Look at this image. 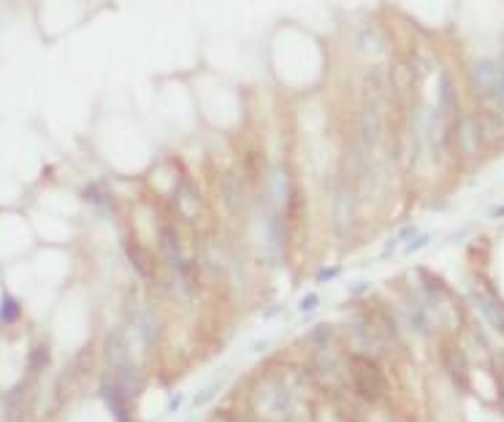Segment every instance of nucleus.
Instances as JSON below:
<instances>
[{
	"label": "nucleus",
	"instance_id": "f257e3e1",
	"mask_svg": "<svg viewBox=\"0 0 504 422\" xmlns=\"http://www.w3.org/2000/svg\"><path fill=\"white\" fill-rule=\"evenodd\" d=\"M353 382H355V393L366 400H380L385 395L388 384L383 379V371L377 363H371L369 357H355L353 360Z\"/></svg>",
	"mask_w": 504,
	"mask_h": 422
},
{
	"label": "nucleus",
	"instance_id": "f03ea898",
	"mask_svg": "<svg viewBox=\"0 0 504 422\" xmlns=\"http://www.w3.org/2000/svg\"><path fill=\"white\" fill-rule=\"evenodd\" d=\"M485 144V130H482L480 119L475 114H466L461 116L459 125H456V146L464 157L477 155Z\"/></svg>",
	"mask_w": 504,
	"mask_h": 422
},
{
	"label": "nucleus",
	"instance_id": "7ed1b4c3",
	"mask_svg": "<svg viewBox=\"0 0 504 422\" xmlns=\"http://www.w3.org/2000/svg\"><path fill=\"white\" fill-rule=\"evenodd\" d=\"M499 76H502V63H496V60H477V63L472 66V82H475V87L480 89V95L491 98V100H494V95H496V87H499Z\"/></svg>",
	"mask_w": 504,
	"mask_h": 422
},
{
	"label": "nucleus",
	"instance_id": "20e7f679",
	"mask_svg": "<svg viewBox=\"0 0 504 422\" xmlns=\"http://www.w3.org/2000/svg\"><path fill=\"white\" fill-rule=\"evenodd\" d=\"M380 133H383V122H380V109L374 103H366L361 109V144H364V152L371 155L380 144Z\"/></svg>",
	"mask_w": 504,
	"mask_h": 422
},
{
	"label": "nucleus",
	"instance_id": "39448f33",
	"mask_svg": "<svg viewBox=\"0 0 504 422\" xmlns=\"http://www.w3.org/2000/svg\"><path fill=\"white\" fill-rule=\"evenodd\" d=\"M101 395H103V400H106V406L112 409V414H114L117 422H131V412H128V393H125V387L119 384V382H103L101 384Z\"/></svg>",
	"mask_w": 504,
	"mask_h": 422
},
{
	"label": "nucleus",
	"instance_id": "423d86ee",
	"mask_svg": "<svg viewBox=\"0 0 504 422\" xmlns=\"http://www.w3.org/2000/svg\"><path fill=\"white\" fill-rule=\"evenodd\" d=\"M353 223V193L350 187H339L336 195H334V225H336V233L344 236L350 230Z\"/></svg>",
	"mask_w": 504,
	"mask_h": 422
},
{
	"label": "nucleus",
	"instance_id": "0eeeda50",
	"mask_svg": "<svg viewBox=\"0 0 504 422\" xmlns=\"http://www.w3.org/2000/svg\"><path fill=\"white\" fill-rule=\"evenodd\" d=\"M475 301L480 311L485 314V319L491 322V328H496L499 333H504V309L499 306V301L494 295H485V292H475Z\"/></svg>",
	"mask_w": 504,
	"mask_h": 422
},
{
	"label": "nucleus",
	"instance_id": "6e6552de",
	"mask_svg": "<svg viewBox=\"0 0 504 422\" xmlns=\"http://www.w3.org/2000/svg\"><path fill=\"white\" fill-rule=\"evenodd\" d=\"M456 109V87H453V79L447 73L439 76V89H436V114L447 116V114Z\"/></svg>",
	"mask_w": 504,
	"mask_h": 422
},
{
	"label": "nucleus",
	"instance_id": "1a4fd4ad",
	"mask_svg": "<svg viewBox=\"0 0 504 422\" xmlns=\"http://www.w3.org/2000/svg\"><path fill=\"white\" fill-rule=\"evenodd\" d=\"M282 249H285V227H282L279 214H272V217H269V252H272L274 257H279Z\"/></svg>",
	"mask_w": 504,
	"mask_h": 422
},
{
	"label": "nucleus",
	"instance_id": "9d476101",
	"mask_svg": "<svg viewBox=\"0 0 504 422\" xmlns=\"http://www.w3.org/2000/svg\"><path fill=\"white\" fill-rule=\"evenodd\" d=\"M20 319V303H17V298L14 295H3V301H0V322L3 325H11V322H17Z\"/></svg>",
	"mask_w": 504,
	"mask_h": 422
},
{
	"label": "nucleus",
	"instance_id": "9b49d317",
	"mask_svg": "<svg viewBox=\"0 0 504 422\" xmlns=\"http://www.w3.org/2000/svg\"><path fill=\"white\" fill-rule=\"evenodd\" d=\"M445 363H447L450 377L459 382V387H466V379H464V357H461V352H447Z\"/></svg>",
	"mask_w": 504,
	"mask_h": 422
},
{
	"label": "nucleus",
	"instance_id": "f8f14e48",
	"mask_svg": "<svg viewBox=\"0 0 504 422\" xmlns=\"http://www.w3.org/2000/svg\"><path fill=\"white\" fill-rule=\"evenodd\" d=\"M128 255H131V263L136 266L138 273H144V276H152V266H149V257H147V252H144V249L138 252V246L128 244Z\"/></svg>",
	"mask_w": 504,
	"mask_h": 422
},
{
	"label": "nucleus",
	"instance_id": "ddd939ff",
	"mask_svg": "<svg viewBox=\"0 0 504 422\" xmlns=\"http://www.w3.org/2000/svg\"><path fill=\"white\" fill-rule=\"evenodd\" d=\"M46 363H49V349H46V347H33V352H30V368H33V371H41V368H46Z\"/></svg>",
	"mask_w": 504,
	"mask_h": 422
},
{
	"label": "nucleus",
	"instance_id": "4468645a",
	"mask_svg": "<svg viewBox=\"0 0 504 422\" xmlns=\"http://www.w3.org/2000/svg\"><path fill=\"white\" fill-rule=\"evenodd\" d=\"M429 244H431V236H429V233H415L413 241L404 244V255H415L417 249H426Z\"/></svg>",
	"mask_w": 504,
	"mask_h": 422
},
{
	"label": "nucleus",
	"instance_id": "2eb2a0df",
	"mask_svg": "<svg viewBox=\"0 0 504 422\" xmlns=\"http://www.w3.org/2000/svg\"><path fill=\"white\" fill-rule=\"evenodd\" d=\"M318 306H320V295H318V292H309V295H304V301H301L298 309L306 314V311H315Z\"/></svg>",
	"mask_w": 504,
	"mask_h": 422
},
{
	"label": "nucleus",
	"instance_id": "dca6fc26",
	"mask_svg": "<svg viewBox=\"0 0 504 422\" xmlns=\"http://www.w3.org/2000/svg\"><path fill=\"white\" fill-rule=\"evenodd\" d=\"M342 273V268L334 266V268H323L320 273H318V282H328V279H334V276H339Z\"/></svg>",
	"mask_w": 504,
	"mask_h": 422
},
{
	"label": "nucleus",
	"instance_id": "f3484780",
	"mask_svg": "<svg viewBox=\"0 0 504 422\" xmlns=\"http://www.w3.org/2000/svg\"><path fill=\"white\" fill-rule=\"evenodd\" d=\"M214 390H217V384H212V387H207V390H204V393H201V395H198V398H195V406H201V403H204V400H209V398H212V395H214Z\"/></svg>",
	"mask_w": 504,
	"mask_h": 422
},
{
	"label": "nucleus",
	"instance_id": "a211bd4d",
	"mask_svg": "<svg viewBox=\"0 0 504 422\" xmlns=\"http://www.w3.org/2000/svg\"><path fill=\"white\" fill-rule=\"evenodd\" d=\"M502 214H504V203L502 206H496V209H491V217H494V220H499Z\"/></svg>",
	"mask_w": 504,
	"mask_h": 422
}]
</instances>
